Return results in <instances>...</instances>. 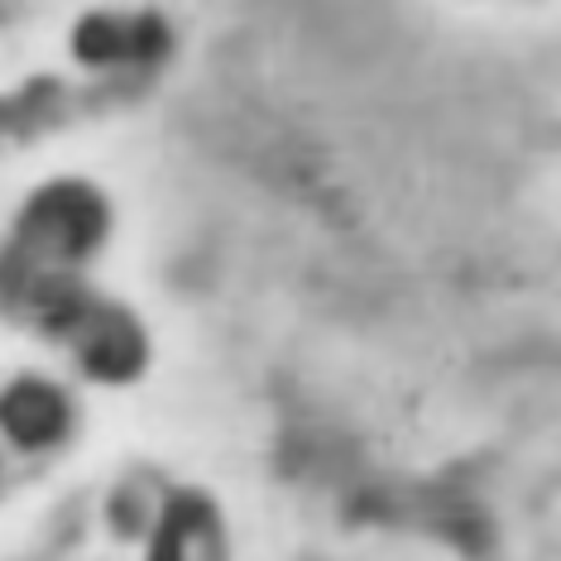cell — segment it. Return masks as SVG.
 I'll return each instance as SVG.
<instances>
[{
  "instance_id": "obj_3",
  "label": "cell",
  "mask_w": 561,
  "mask_h": 561,
  "mask_svg": "<svg viewBox=\"0 0 561 561\" xmlns=\"http://www.w3.org/2000/svg\"><path fill=\"white\" fill-rule=\"evenodd\" d=\"M87 369L96 379H130L139 360H145V346H139V331L130 322H106L87 346Z\"/></svg>"
},
{
  "instance_id": "obj_1",
  "label": "cell",
  "mask_w": 561,
  "mask_h": 561,
  "mask_svg": "<svg viewBox=\"0 0 561 561\" xmlns=\"http://www.w3.org/2000/svg\"><path fill=\"white\" fill-rule=\"evenodd\" d=\"M30 226L39 236H54L58 250L87 254L101 240V231H106V207H101L96 193L68 183V187H54V193H44L39 202H34Z\"/></svg>"
},
{
  "instance_id": "obj_5",
  "label": "cell",
  "mask_w": 561,
  "mask_h": 561,
  "mask_svg": "<svg viewBox=\"0 0 561 561\" xmlns=\"http://www.w3.org/2000/svg\"><path fill=\"white\" fill-rule=\"evenodd\" d=\"M163 48H169V30H163V20L159 15H139L130 24V54L154 62V58H163Z\"/></svg>"
},
{
  "instance_id": "obj_4",
  "label": "cell",
  "mask_w": 561,
  "mask_h": 561,
  "mask_svg": "<svg viewBox=\"0 0 561 561\" xmlns=\"http://www.w3.org/2000/svg\"><path fill=\"white\" fill-rule=\"evenodd\" d=\"M72 48H78L82 62H111L121 54H130V30L121 20H106V15H87L72 34Z\"/></svg>"
},
{
  "instance_id": "obj_2",
  "label": "cell",
  "mask_w": 561,
  "mask_h": 561,
  "mask_svg": "<svg viewBox=\"0 0 561 561\" xmlns=\"http://www.w3.org/2000/svg\"><path fill=\"white\" fill-rule=\"evenodd\" d=\"M5 427L10 437L20 446H44L62 437V427H68V403H62L58 389L48 385H15L5 393Z\"/></svg>"
}]
</instances>
